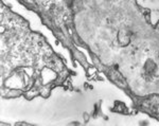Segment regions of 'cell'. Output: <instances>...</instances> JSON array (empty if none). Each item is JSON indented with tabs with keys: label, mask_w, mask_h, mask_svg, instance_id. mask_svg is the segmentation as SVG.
<instances>
[{
	"label": "cell",
	"mask_w": 159,
	"mask_h": 126,
	"mask_svg": "<svg viewBox=\"0 0 159 126\" xmlns=\"http://www.w3.org/2000/svg\"><path fill=\"white\" fill-rule=\"evenodd\" d=\"M75 57H76V59L82 64V65H87V63H86V58H85V56L82 54L81 52H76L75 53Z\"/></svg>",
	"instance_id": "obj_1"
}]
</instances>
